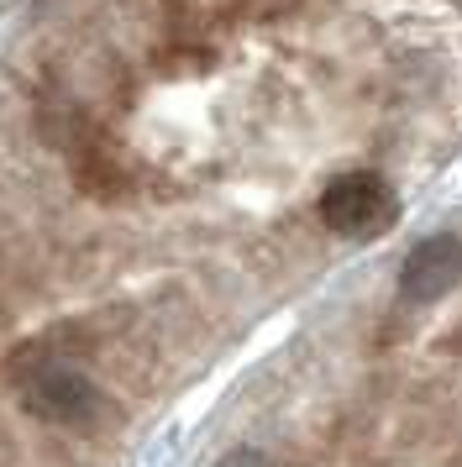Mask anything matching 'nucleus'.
<instances>
[{
	"label": "nucleus",
	"mask_w": 462,
	"mask_h": 467,
	"mask_svg": "<svg viewBox=\"0 0 462 467\" xmlns=\"http://www.w3.org/2000/svg\"><path fill=\"white\" fill-rule=\"evenodd\" d=\"M16 394H21L26 415H37L47 425H63V431H79V425H89L100 415L95 383L53 358H32V368L16 379Z\"/></svg>",
	"instance_id": "f257e3e1"
},
{
	"label": "nucleus",
	"mask_w": 462,
	"mask_h": 467,
	"mask_svg": "<svg viewBox=\"0 0 462 467\" xmlns=\"http://www.w3.org/2000/svg\"><path fill=\"white\" fill-rule=\"evenodd\" d=\"M394 190L378 173H341L336 184H326L320 194V215L326 226L341 236H373L394 221Z\"/></svg>",
	"instance_id": "f03ea898"
},
{
	"label": "nucleus",
	"mask_w": 462,
	"mask_h": 467,
	"mask_svg": "<svg viewBox=\"0 0 462 467\" xmlns=\"http://www.w3.org/2000/svg\"><path fill=\"white\" fill-rule=\"evenodd\" d=\"M221 467H268V457H257V451H231Z\"/></svg>",
	"instance_id": "20e7f679"
},
{
	"label": "nucleus",
	"mask_w": 462,
	"mask_h": 467,
	"mask_svg": "<svg viewBox=\"0 0 462 467\" xmlns=\"http://www.w3.org/2000/svg\"><path fill=\"white\" fill-rule=\"evenodd\" d=\"M452 284H462V242L457 236H431L399 268V295L404 299H441Z\"/></svg>",
	"instance_id": "7ed1b4c3"
}]
</instances>
